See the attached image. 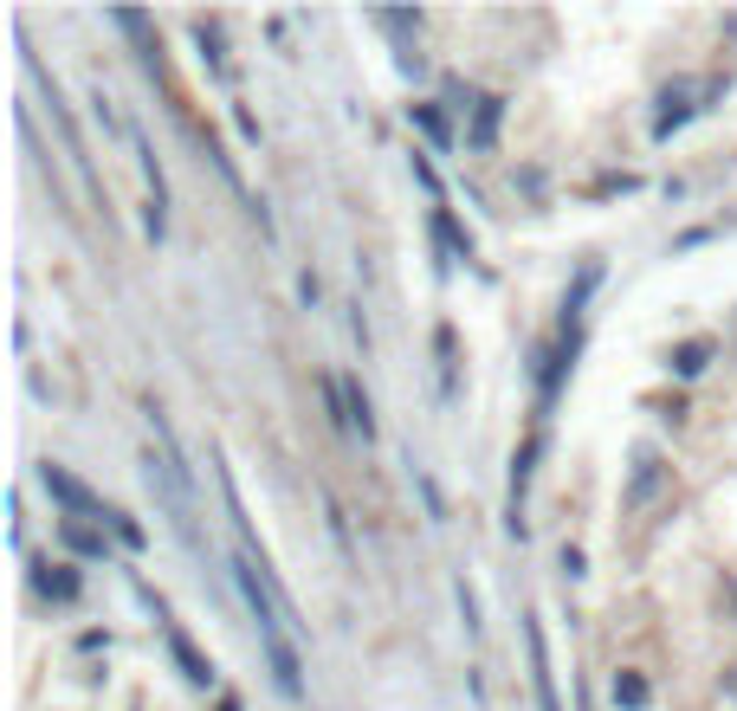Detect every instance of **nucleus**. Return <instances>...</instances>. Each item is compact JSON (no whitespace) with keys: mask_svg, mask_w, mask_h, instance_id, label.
I'll use <instances>...</instances> for the list:
<instances>
[{"mask_svg":"<svg viewBox=\"0 0 737 711\" xmlns=\"http://www.w3.org/2000/svg\"><path fill=\"white\" fill-rule=\"evenodd\" d=\"M194 45H201V59H208V72L226 78L233 65H226V33H221V20H194Z\"/></svg>","mask_w":737,"mask_h":711,"instance_id":"nucleus-10","label":"nucleus"},{"mask_svg":"<svg viewBox=\"0 0 737 711\" xmlns=\"http://www.w3.org/2000/svg\"><path fill=\"white\" fill-rule=\"evenodd\" d=\"M162 640H169V653H175V667H182L188 685H201V692H208V685H214V660H208V653L188 640L182 621H169V614H162Z\"/></svg>","mask_w":737,"mask_h":711,"instance_id":"nucleus-4","label":"nucleus"},{"mask_svg":"<svg viewBox=\"0 0 737 711\" xmlns=\"http://www.w3.org/2000/svg\"><path fill=\"white\" fill-rule=\"evenodd\" d=\"M111 530L123 537V544H130V550H143V525H137V518H123V511H117V518H111Z\"/></svg>","mask_w":737,"mask_h":711,"instance_id":"nucleus-19","label":"nucleus"},{"mask_svg":"<svg viewBox=\"0 0 737 711\" xmlns=\"http://www.w3.org/2000/svg\"><path fill=\"white\" fill-rule=\"evenodd\" d=\"M693 111H705V104H693V84H666L660 111H654V143H666V136H673Z\"/></svg>","mask_w":737,"mask_h":711,"instance_id":"nucleus-8","label":"nucleus"},{"mask_svg":"<svg viewBox=\"0 0 737 711\" xmlns=\"http://www.w3.org/2000/svg\"><path fill=\"white\" fill-rule=\"evenodd\" d=\"M59 544H65L72 557H104V530H91L84 518H65V525H59Z\"/></svg>","mask_w":737,"mask_h":711,"instance_id":"nucleus-13","label":"nucleus"},{"mask_svg":"<svg viewBox=\"0 0 737 711\" xmlns=\"http://www.w3.org/2000/svg\"><path fill=\"white\" fill-rule=\"evenodd\" d=\"M434 233L446 240V253H453V260H473V240L453 226V214H446V207H434Z\"/></svg>","mask_w":737,"mask_h":711,"instance_id":"nucleus-16","label":"nucleus"},{"mask_svg":"<svg viewBox=\"0 0 737 711\" xmlns=\"http://www.w3.org/2000/svg\"><path fill=\"white\" fill-rule=\"evenodd\" d=\"M524 653H531V692H537V711H563L556 699V673H551V647H544V621L524 614Z\"/></svg>","mask_w":737,"mask_h":711,"instance_id":"nucleus-3","label":"nucleus"},{"mask_svg":"<svg viewBox=\"0 0 737 711\" xmlns=\"http://www.w3.org/2000/svg\"><path fill=\"white\" fill-rule=\"evenodd\" d=\"M608 692H615V705H622V711H647V705H654V685H647L640 673H615Z\"/></svg>","mask_w":737,"mask_h":711,"instance_id":"nucleus-14","label":"nucleus"},{"mask_svg":"<svg viewBox=\"0 0 737 711\" xmlns=\"http://www.w3.org/2000/svg\"><path fill=\"white\" fill-rule=\"evenodd\" d=\"M666 369L679 375V382H693V375H705V369H711V337H693V343H679Z\"/></svg>","mask_w":737,"mask_h":711,"instance_id":"nucleus-12","label":"nucleus"},{"mask_svg":"<svg viewBox=\"0 0 737 711\" xmlns=\"http://www.w3.org/2000/svg\"><path fill=\"white\" fill-rule=\"evenodd\" d=\"M375 27H388V33H414V27H421V13H375Z\"/></svg>","mask_w":737,"mask_h":711,"instance_id":"nucleus-20","label":"nucleus"},{"mask_svg":"<svg viewBox=\"0 0 737 711\" xmlns=\"http://www.w3.org/2000/svg\"><path fill=\"white\" fill-rule=\"evenodd\" d=\"M39 486L52 491V498H59V505H65V511H72V518H104V525H111V518H117L111 505H104V498H98V491L84 486V479H78V473H65V466H39Z\"/></svg>","mask_w":737,"mask_h":711,"instance_id":"nucleus-1","label":"nucleus"},{"mask_svg":"<svg viewBox=\"0 0 737 711\" xmlns=\"http://www.w3.org/2000/svg\"><path fill=\"white\" fill-rule=\"evenodd\" d=\"M27 576H33V589H39L46 601H78V596H84V582H78V569H72V562L33 557V562H27Z\"/></svg>","mask_w":737,"mask_h":711,"instance_id":"nucleus-5","label":"nucleus"},{"mask_svg":"<svg viewBox=\"0 0 737 711\" xmlns=\"http://www.w3.org/2000/svg\"><path fill=\"white\" fill-rule=\"evenodd\" d=\"M453 601H460V621H466V634H479L485 621H479V596L466 589V576H453Z\"/></svg>","mask_w":737,"mask_h":711,"instance_id":"nucleus-18","label":"nucleus"},{"mask_svg":"<svg viewBox=\"0 0 737 711\" xmlns=\"http://www.w3.org/2000/svg\"><path fill=\"white\" fill-rule=\"evenodd\" d=\"M259 647H265V667H272V685L285 692V699H304V660H297V647L285 628H259Z\"/></svg>","mask_w":737,"mask_h":711,"instance_id":"nucleus-2","label":"nucleus"},{"mask_svg":"<svg viewBox=\"0 0 737 711\" xmlns=\"http://www.w3.org/2000/svg\"><path fill=\"white\" fill-rule=\"evenodd\" d=\"M537 453H544V427H531V440L517 447V459H512V537H524V491H531V473H537Z\"/></svg>","mask_w":737,"mask_h":711,"instance_id":"nucleus-6","label":"nucleus"},{"mask_svg":"<svg viewBox=\"0 0 737 711\" xmlns=\"http://www.w3.org/2000/svg\"><path fill=\"white\" fill-rule=\"evenodd\" d=\"M407 116H414V130H421V136H434V143H453V130H446V116L434 111V104H407Z\"/></svg>","mask_w":737,"mask_h":711,"instance_id":"nucleus-15","label":"nucleus"},{"mask_svg":"<svg viewBox=\"0 0 737 711\" xmlns=\"http://www.w3.org/2000/svg\"><path fill=\"white\" fill-rule=\"evenodd\" d=\"M498 123H505V98H479L473 104V130H466V150H492L498 143Z\"/></svg>","mask_w":737,"mask_h":711,"instance_id":"nucleus-9","label":"nucleus"},{"mask_svg":"<svg viewBox=\"0 0 737 711\" xmlns=\"http://www.w3.org/2000/svg\"><path fill=\"white\" fill-rule=\"evenodd\" d=\"M324 525H331L336 550H343V562H356V544H350V518H343V505L336 498H324Z\"/></svg>","mask_w":737,"mask_h":711,"instance_id":"nucleus-17","label":"nucleus"},{"mask_svg":"<svg viewBox=\"0 0 737 711\" xmlns=\"http://www.w3.org/2000/svg\"><path fill=\"white\" fill-rule=\"evenodd\" d=\"M343 402H350V434L375 440V408H368V388L356 382V375H343Z\"/></svg>","mask_w":737,"mask_h":711,"instance_id":"nucleus-11","label":"nucleus"},{"mask_svg":"<svg viewBox=\"0 0 737 711\" xmlns=\"http://www.w3.org/2000/svg\"><path fill=\"white\" fill-rule=\"evenodd\" d=\"M666 486V466H660V453H634V479H627V491H622V505L627 511H640L654 491Z\"/></svg>","mask_w":737,"mask_h":711,"instance_id":"nucleus-7","label":"nucleus"}]
</instances>
